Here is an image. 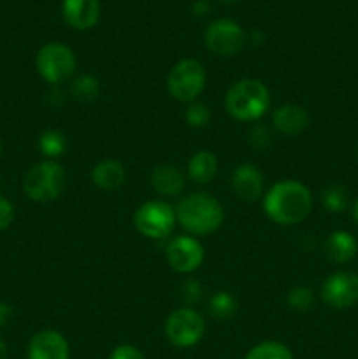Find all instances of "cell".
<instances>
[{"label": "cell", "mask_w": 358, "mask_h": 359, "mask_svg": "<svg viewBox=\"0 0 358 359\" xmlns=\"http://www.w3.org/2000/svg\"><path fill=\"white\" fill-rule=\"evenodd\" d=\"M206 332L204 318L193 309H178L165 321V335L175 347H192Z\"/></svg>", "instance_id": "7"}, {"label": "cell", "mask_w": 358, "mask_h": 359, "mask_svg": "<svg viewBox=\"0 0 358 359\" xmlns=\"http://www.w3.org/2000/svg\"><path fill=\"white\" fill-rule=\"evenodd\" d=\"M321 200L326 210H330V212H343L347 205V193L340 186H330V188L323 191Z\"/></svg>", "instance_id": "24"}, {"label": "cell", "mask_w": 358, "mask_h": 359, "mask_svg": "<svg viewBox=\"0 0 358 359\" xmlns=\"http://www.w3.org/2000/svg\"><path fill=\"white\" fill-rule=\"evenodd\" d=\"M246 359H295L291 351L279 342H263L253 347Z\"/></svg>", "instance_id": "21"}, {"label": "cell", "mask_w": 358, "mask_h": 359, "mask_svg": "<svg viewBox=\"0 0 358 359\" xmlns=\"http://www.w3.org/2000/svg\"><path fill=\"white\" fill-rule=\"evenodd\" d=\"M14 219V210L13 205H11L9 200L2 198L0 196V230H6V228L11 226Z\"/></svg>", "instance_id": "29"}, {"label": "cell", "mask_w": 358, "mask_h": 359, "mask_svg": "<svg viewBox=\"0 0 358 359\" xmlns=\"http://www.w3.org/2000/svg\"><path fill=\"white\" fill-rule=\"evenodd\" d=\"M353 217H354V221L358 223V200H357V203H354V207H353Z\"/></svg>", "instance_id": "34"}, {"label": "cell", "mask_w": 358, "mask_h": 359, "mask_svg": "<svg viewBox=\"0 0 358 359\" xmlns=\"http://www.w3.org/2000/svg\"><path fill=\"white\" fill-rule=\"evenodd\" d=\"M209 119H211V112L207 105L192 104L188 109H186V121H188L190 126L200 128V126L207 125Z\"/></svg>", "instance_id": "27"}, {"label": "cell", "mask_w": 358, "mask_h": 359, "mask_svg": "<svg viewBox=\"0 0 358 359\" xmlns=\"http://www.w3.org/2000/svg\"><path fill=\"white\" fill-rule=\"evenodd\" d=\"M167 262L175 272L190 273L204 262V249L193 237H175L167 245Z\"/></svg>", "instance_id": "11"}, {"label": "cell", "mask_w": 358, "mask_h": 359, "mask_svg": "<svg viewBox=\"0 0 358 359\" xmlns=\"http://www.w3.org/2000/svg\"><path fill=\"white\" fill-rule=\"evenodd\" d=\"M193 11H195L197 14H204L209 11V4L206 2V0H197L195 4H193Z\"/></svg>", "instance_id": "32"}, {"label": "cell", "mask_w": 358, "mask_h": 359, "mask_svg": "<svg viewBox=\"0 0 358 359\" xmlns=\"http://www.w3.org/2000/svg\"><path fill=\"white\" fill-rule=\"evenodd\" d=\"M263 207L270 219L290 226L307 217V214L311 212L312 198L309 189L302 182L283 181L270 188Z\"/></svg>", "instance_id": "1"}, {"label": "cell", "mask_w": 358, "mask_h": 359, "mask_svg": "<svg viewBox=\"0 0 358 359\" xmlns=\"http://www.w3.org/2000/svg\"><path fill=\"white\" fill-rule=\"evenodd\" d=\"M0 153H2V147H0Z\"/></svg>", "instance_id": "36"}, {"label": "cell", "mask_w": 358, "mask_h": 359, "mask_svg": "<svg viewBox=\"0 0 358 359\" xmlns=\"http://www.w3.org/2000/svg\"><path fill=\"white\" fill-rule=\"evenodd\" d=\"M358 244L354 237L347 231H336L325 242V251L330 262L346 263L357 255Z\"/></svg>", "instance_id": "17"}, {"label": "cell", "mask_w": 358, "mask_h": 359, "mask_svg": "<svg viewBox=\"0 0 358 359\" xmlns=\"http://www.w3.org/2000/svg\"><path fill=\"white\" fill-rule=\"evenodd\" d=\"M91 179L95 184L107 191H114L125 182V168L116 160H104L93 168Z\"/></svg>", "instance_id": "18"}, {"label": "cell", "mask_w": 358, "mask_h": 359, "mask_svg": "<svg viewBox=\"0 0 358 359\" xmlns=\"http://www.w3.org/2000/svg\"><path fill=\"white\" fill-rule=\"evenodd\" d=\"M232 188L239 198L253 202L262 195L263 177L258 168L244 163L235 168L234 174H232Z\"/></svg>", "instance_id": "14"}, {"label": "cell", "mask_w": 358, "mask_h": 359, "mask_svg": "<svg viewBox=\"0 0 358 359\" xmlns=\"http://www.w3.org/2000/svg\"><path fill=\"white\" fill-rule=\"evenodd\" d=\"M209 311L216 319H230L237 312V300L227 291H220L211 298Z\"/></svg>", "instance_id": "22"}, {"label": "cell", "mask_w": 358, "mask_h": 359, "mask_svg": "<svg viewBox=\"0 0 358 359\" xmlns=\"http://www.w3.org/2000/svg\"><path fill=\"white\" fill-rule=\"evenodd\" d=\"M63 18L77 30L91 28L100 16L98 0H63Z\"/></svg>", "instance_id": "13"}, {"label": "cell", "mask_w": 358, "mask_h": 359, "mask_svg": "<svg viewBox=\"0 0 358 359\" xmlns=\"http://www.w3.org/2000/svg\"><path fill=\"white\" fill-rule=\"evenodd\" d=\"M37 70L48 83L56 86L70 79L76 70V56L65 44L51 42L37 53Z\"/></svg>", "instance_id": "5"}, {"label": "cell", "mask_w": 358, "mask_h": 359, "mask_svg": "<svg viewBox=\"0 0 358 359\" xmlns=\"http://www.w3.org/2000/svg\"><path fill=\"white\" fill-rule=\"evenodd\" d=\"M175 212L172 210L171 205L164 202H146L137 209L135 216H133V223L135 228L150 238H164L174 228Z\"/></svg>", "instance_id": "8"}, {"label": "cell", "mask_w": 358, "mask_h": 359, "mask_svg": "<svg viewBox=\"0 0 358 359\" xmlns=\"http://www.w3.org/2000/svg\"><path fill=\"white\" fill-rule=\"evenodd\" d=\"M206 84V70L197 60H183L168 74V93L179 102H192Z\"/></svg>", "instance_id": "6"}, {"label": "cell", "mask_w": 358, "mask_h": 359, "mask_svg": "<svg viewBox=\"0 0 358 359\" xmlns=\"http://www.w3.org/2000/svg\"><path fill=\"white\" fill-rule=\"evenodd\" d=\"M67 175L60 163L49 160L34 165L23 177V189L35 202H51L65 189Z\"/></svg>", "instance_id": "4"}, {"label": "cell", "mask_w": 358, "mask_h": 359, "mask_svg": "<svg viewBox=\"0 0 358 359\" xmlns=\"http://www.w3.org/2000/svg\"><path fill=\"white\" fill-rule=\"evenodd\" d=\"M274 126L286 135H297L302 130L307 128L309 116L304 107L295 104H284L274 112Z\"/></svg>", "instance_id": "15"}, {"label": "cell", "mask_w": 358, "mask_h": 359, "mask_svg": "<svg viewBox=\"0 0 358 359\" xmlns=\"http://www.w3.org/2000/svg\"><path fill=\"white\" fill-rule=\"evenodd\" d=\"M0 359H7V346L2 339H0Z\"/></svg>", "instance_id": "33"}, {"label": "cell", "mask_w": 358, "mask_h": 359, "mask_svg": "<svg viewBox=\"0 0 358 359\" xmlns=\"http://www.w3.org/2000/svg\"><path fill=\"white\" fill-rule=\"evenodd\" d=\"M314 304V294L309 287H295L288 294V305L293 311H309Z\"/></svg>", "instance_id": "25"}, {"label": "cell", "mask_w": 358, "mask_h": 359, "mask_svg": "<svg viewBox=\"0 0 358 359\" xmlns=\"http://www.w3.org/2000/svg\"><path fill=\"white\" fill-rule=\"evenodd\" d=\"M70 93L76 100L93 102L100 93V83L93 76H81L70 86Z\"/></svg>", "instance_id": "20"}, {"label": "cell", "mask_w": 358, "mask_h": 359, "mask_svg": "<svg viewBox=\"0 0 358 359\" xmlns=\"http://www.w3.org/2000/svg\"><path fill=\"white\" fill-rule=\"evenodd\" d=\"M248 142L253 149L265 151L270 146V142H272V135H270L269 128L265 125H255L249 128Z\"/></svg>", "instance_id": "26"}, {"label": "cell", "mask_w": 358, "mask_h": 359, "mask_svg": "<svg viewBox=\"0 0 358 359\" xmlns=\"http://www.w3.org/2000/svg\"><path fill=\"white\" fill-rule=\"evenodd\" d=\"M151 184L160 195L175 196L185 188V179L174 165H157L151 172Z\"/></svg>", "instance_id": "16"}, {"label": "cell", "mask_w": 358, "mask_h": 359, "mask_svg": "<svg viewBox=\"0 0 358 359\" xmlns=\"http://www.w3.org/2000/svg\"><path fill=\"white\" fill-rule=\"evenodd\" d=\"M109 359H144V356L137 347L126 346L125 344V346L116 347V349L111 353V358Z\"/></svg>", "instance_id": "28"}, {"label": "cell", "mask_w": 358, "mask_h": 359, "mask_svg": "<svg viewBox=\"0 0 358 359\" xmlns=\"http://www.w3.org/2000/svg\"><path fill=\"white\" fill-rule=\"evenodd\" d=\"M65 147H67L65 137H63L60 132H56V130H48V132L42 133L41 139H39V149H41V153L44 154L46 158L62 156Z\"/></svg>", "instance_id": "23"}, {"label": "cell", "mask_w": 358, "mask_h": 359, "mask_svg": "<svg viewBox=\"0 0 358 359\" xmlns=\"http://www.w3.org/2000/svg\"><path fill=\"white\" fill-rule=\"evenodd\" d=\"M28 359H69V342L62 333L46 330L28 344Z\"/></svg>", "instance_id": "12"}, {"label": "cell", "mask_w": 358, "mask_h": 359, "mask_svg": "<svg viewBox=\"0 0 358 359\" xmlns=\"http://www.w3.org/2000/svg\"><path fill=\"white\" fill-rule=\"evenodd\" d=\"M206 46L218 56H232L244 46V32L230 20H218L206 30Z\"/></svg>", "instance_id": "9"}, {"label": "cell", "mask_w": 358, "mask_h": 359, "mask_svg": "<svg viewBox=\"0 0 358 359\" xmlns=\"http://www.w3.org/2000/svg\"><path fill=\"white\" fill-rule=\"evenodd\" d=\"M183 291H185V293H188V294H186L188 302H197V298H199V294H200L199 284L192 283V280L185 284V290H183Z\"/></svg>", "instance_id": "30"}, {"label": "cell", "mask_w": 358, "mask_h": 359, "mask_svg": "<svg viewBox=\"0 0 358 359\" xmlns=\"http://www.w3.org/2000/svg\"><path fill=\"white\" fill-rule=\"evenodd\" d=\"M321 297L332 309H350L358 302V276L353 272H337L323 283Z\"/></svg>", "instance_id": "10"}, {"label": "cell", "mask_w": 358, "mask_h": 359, "mask_svg": "<svg viewBox=\"0 0 358 359\" xmlns=\"http://www.w3.org/2000/svg\"><path fill=\"white\" fill-rule=\"evenodd\" d=\"M220 2H225V4H234V2H239V0H220Z\"/></svg>", "instance_id": "35"}, {"label": "cell", "mask_w": 358, "mask_h": 359, "mask_svg": "<svg viewBox=\"0 0 358 359\" xmlns=\"http://www.w3.org/2000/svg\"><path fill=\"white\" fill-rule=\"evenodd\" d=\"M13 318V309L7 304H0V326H6Z\"/></svg>", "instance_id": "31"}, {"label": "cell", "mask_w": 358, "mask_h": 359, "mask_svg": "<svg viewBox=\"0 0 358 359\" xmlns=\"http://www.w3.org/2000/svg\"><path fill=\"white\" fill-rule=\"evenodd\" d=\"M228 114L241 121H253L262 118L270 105L269 90L256 79H242L228 90L227 100Z\"/></svg>", "instance_id": "3"}, {"label": "cell", "mask_w": 358, "mask_h": 359, "mask_svg": "<svg viewBox=\"0 0 358 359\" xmlns=\"http://www.w3.org/2000/svg\"><path fill=\"white\" fill-rule=\"evenodd\" d=\"M218 170V160L209 151H199L188 163V175L197 184H207L213 181Z\"/></svg>", "instance_id": "19"}, {"label": "cell", "mask_w": 358, "mask_h": 359, "mask_svg": "<svg viewBox=\"0 0 358 359\" xmlns=\"http://www.w3.org/2000/svg\"><path fill=\"white\" fill-rule=\"evenodd\" d=\"M175 216L185 230L195 235H207L221 226L225 214L216 198L206 193H193L181 200Z\"/></svg>", "instance_id": "2"}]
</instances>
